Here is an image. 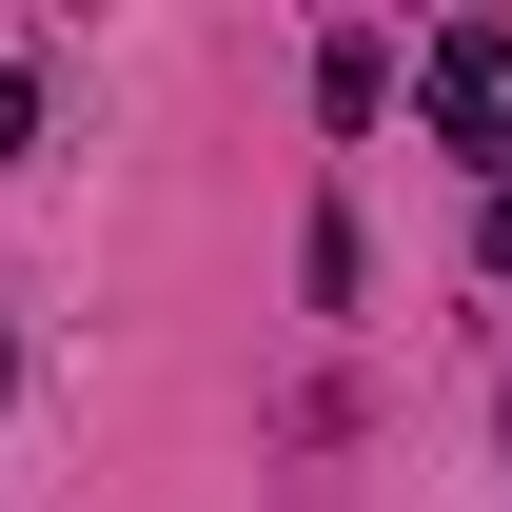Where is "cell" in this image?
I'll return each mask as SVG.
<instances>
[{
	"label": "cell",
	"mask_w": 512,
	"mask_h": 512,
	"mask_svg": "<svg viewBox=\"0 0 512 512\" xmlns=\"http://www.w3.org/2000/svg\"><path fill=\"white\" fill-rule=\"evenodd\" d=\"M20 138H40V79H20V60H0V158H20Z\"/></svg>",
	"instance_id": "3"
},
{
	"label": "cell",
	"mask_w": 512,
	"mask_h": 512,
	"mask_svg": "<svg viewBox=\"0 0 512 512\" xmlns=\"http://www.w3.org/2000/svg\"><path fill=\"white\" fill-rule=\"evenodd\" d=\"M0 394H20V335H0Z\"/></svg>",
	"instance_id": "4"
},
{
	"label": "cell",
	"mask_w": 512,
	"mask_h": 512,
	"mask_svg": "<svg viewBox=\"0 0 512 512\" xmlns=\"http://www.w3.org/2000/svg\"><path fill=\"white\" fill-rule=\"evenodd\" d=\"M414 99H434V119H453V138L512 178V40H493V20H453L434 60H414Z\"/></svg>",
	"instance_id": "1"
},
{
	"label": "cell",
	"mask_w": 512,
	"mask_h": 512,
	"mask_svg": "<svg viewBox=\"0 0 512 512\" xmlns=\"http://www.w3.org/2000/svg\"><path fill=\"white\" fill-rule=\"evenodd\" d=\"M316 119H335V138L394 119V40H335V60H316Z\"/></svg>",
	"instance_id": "2"
}]
</instances>
